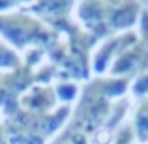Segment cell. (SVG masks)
Wrapping results in <instances>:
<instances>
[{
    "label": "cell",
    "instance_id": "6da1fadb",
    "mask_svg": "<svg viewBox=\"0 0 148 144\" xmlns=\"http://www.w3.org/2000/svg\"><path fill=\"white\" fill-rule=\"evenodd\" d=\"M143 11L141 0H77L73 21L99 43L137 28Z\"/></svg>",
    "mask_w": 148,
    "mask_h": 144
},
{
    "label": "cell",
    "instance_id": "7a4b0ae2",
    "mask_svg": "<svg viewBox=\"0 0 148 144\" xmlns=\"http://www.w3.org/2000/svg\"><path fill=\"white\" fill-rule=\"evenodd\" d=\"M56 38V30L25 10L0 13V40L10 43L21 56L36 47L47 51Z\"/></svg>",
    "mask_w": 148,
    "mask_h": 144
},
{
    "label": "cell",
    "instance_id": "3957f363",
    "mask_svg": "<svg viewBox=\"0 0 148 144\" xmlns=\"http://www.w3.org/2000/svg\"><path fill=\"white\" fill-rule=\"evenodd\" d=\"M145 71H148V10L143 11L139 19L135 40L118 54L107 77L133 79Z\"/></svg>",
    "mask_w": 148,
    "mask_h": 144
},
{
    "label": "cell",
    "instance_id": "277c9868",
    "mask_svg": "<svg viewBox=\"0 0 148 144\" xmlns=\"http://www.w3.org/2000/svg\"><path fill=\"white\" fill-rule=\"evenodd\" d=\"M77 6V0H36L28 8V13L43 21L51 28L58 30L73 19V10Z\"/></svg>",
    "mask_w": 148,
    "mask_h": 144
},
{
    "label": "cell",
    "instance_id": "5b68a950",
    "mask_svg": "<svg viewBox=\"0 0 148 144\" xmlns=\"http://www.w3.org/2000/svg\"><path fill=\"white\" fill-rule=\"evenodd\" d=\"M130 122L137 135V142L148 144V97H139L131 101Z\"/></svg>",
    "mask_w": 148,
    "mask_h": 144
},
{
    "label": "cell",
    "instance_id": "8992f818",
    "mask_svg": "<svg viewBox=\"0 0 148 144\" xmlns=\"http://www.w3.org/2000/svg\"><path fill=\"white\" fill-rule=\"evenodd\" d=\"M81 88H83V84L73 79H58L54 83V90H56L60 105H69V107L77 103L81 96Z\"/></svg>",
    "mask_w": 148,
    "mask_h": 144
},
{
    "label": "cell",
    "instance_id": "52a82bcc",
    "mask_svg": "<svg viewBox=\"0 0 148 144\" xmlns=\"http://www.w3.org/2000/svg\"><path fill=\"white\" fill-rule=\"evenodd\" d=\"M109 144H139L137 135H135V131H133V126H131L130 118L114 131V135H112V139H111Z\"/></svg>",
    "mask_w": 148,
    "mask_h": 144
},
{
    "label": "cell",
    "instance_id": "ba28073f",
    "mask_svg": "<svg viewBox=\"0 0 148 144\" xmlns=\"http://www.w3.org/2000/svg\"><path fill=\"white\" fill-rule=\"evenodd\" d=\"M130 97L139 99V97H148V71L139 73L130 83Z\"/></svg>",
    "mask_w": 148,
    "mask_h": 144
}]
</instances>
